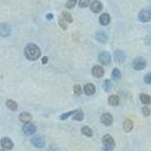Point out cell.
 Wrapping results in <instances>:
<instances>
[{"label":"cell","instance_id":"6da1fadb","mask_svg":"<svg viewBox=\"0 0 151 151\" xmlns=\"http://www.w3.org/2000/svg\"><path fill=\"white\" fill-rule=\"evenodd\" d=\"M24 55L27 59L30 60H35L38 59L41 55L40 48L35 44H29L24 50Z\"/></svg>","mask_w":151,"mask_h":151},{"label":"cell","instance_id":"7a4b0ae2","mask_svg":"<svg viewBox=\"0 0 151 151\" xmlns=\"http://www.w3.org/2000/svg\"><path fill=\"white\" fill-rule=\"evenodd\" d=\"M147 66V62L143 58H137L132 63V67L136 70H142Z\"/></svg>","mask_w":151,"mask_h":151},{"label":"cell","instance_id":"3957f363","mask_svg":"<svg viewBox=\"0 0 151 151\" xmlns=\"http://www.w3.org/2000/svg\"><path fill=\"white\" fill-rule=\"evenodd\" d=\"M22 130L26 135L29 136L33 134L36 132V128L33 124L28 122V123H25V125L23 126Z\"/></svg>","mask_w":151,"mask_h":151},{"label":"cell","instance_id":"277c9868","mask_svg":"<svg viewBox=\"0 0 151 151\" xmlns=\"http://www.w3.org/2000/svg\"><path fill=\"white\" fill-rule=\"evenodd\" d=\"M98 59H99L101 64H103V65H107V64H110V60H111V56H110V54L109 52H103L100 53Z\"/></svg>","mask_w":151,"mask_h":151},{"label":"cell","instance_id":"5b68a950","mask_svg":"<svg viewBox=\"0 0 151 151\" xmlns=\"http://www.w3.org/2000/svg\"><path fill=\"white\" fill-rule=\"evenodd\" d=\"M102 143L104 144V147H106L112 148L113 149L115 147V142L113 140V137L110 135V134H105L102 138Z\"/></svg>","mask_w":151,"mask_h":151},{"label":"cell","instance_id":"8992f818","mask_svg":"<svg viewBox=\"0 0 151 151\" xmlns=\"http://www.w3.org/2000/svg\"><path fill=\"white\" fill-rule=\"evenodd\" d=\"M113 56H114L116 61L119 64H122L125 60V53L121 50H116L114 53H113Z\"/></svg>","mask_w":151,"mask_h":151},{"label":"cell","instance_id":"52a82bcc","mask_svg":"<svg viewBox=\"0 0 151 151\" xmlns=\"http://www.w3.org/2000/svg\"><path fill=\"white\" fill-rule=\"evenodd\" d=\"M138 17H139L140 21L142 22H148L151 20V14L149 11L143 9L138 14Z\"/></svg>","mask_w":151,"mask_h":151},{"label":"cell","instance_id":"ba28073f","mask_svg":"<svg viewBox=\"0 0 151 151\" xmlns=\"http://www.w3.org/2000/svg\"><path fill=\"white\" fill-rule=\"evenodd\" d=\"M11 33V27L6 24H0V36L5 37L9 36Z\"/></svg>","mask_w":151,"mask_h":151},{"label":"cell","instance_id":"9c48e42d","mask_svg":"<svg viewBox=\"0 0 151 151\" xmlns=\"http://www.w3.org/2000/svg\"><path fill=\"white\" fill-rule=\"evenodd\" d=\"M0 144H1V145H2V147L4 149L6 150H11L14 147V144L12 141V140L8 138V137L2 138L1 141H0Z\"/></svg>","mask_w":151,"mask_h":151},{"label":"cell","instance_id":"30bf717a","mask_svg":"<svg viewBox=\"0 0 151 151\" xmlns=\"http://www.w3.org/2000/svg\"><path fill=\"white\" fill-rule=\"evenodd\" d=\"M91 72H92L93 76L97 78L102 77L104 74V70L103 67H101V66H94L92 68Z\"/></svg>","mask_w":151,"mask_h":151},{"label":"cell","instance_id":"8fae6325","mask_svg":"<svg viewBox=\"0 0 151 151\" xmlns=\"http://www.w3.org/2000/svg\"><path fill=\"white\" fill-rule=\"evenodd\" d=\"M31 142L33 144V146L37 148H42L45 145V141L42 137H35L31 140Z\"/></svg>","mask_w":151,"mask_h":151},{"label":"cell","instance_id":"7c38bea8","mask_svg":"<svg viewBox=\"0 0 151 151\" xmlns=\"http://www.w3.org/2000/svg\"><path fill=\"white\" fill-rule=\"evenodd\" d=\"M102 4L98 0H94L91 4V10L94 13H99L102 10Z\"/></svg>","mask_w":151,"mask_h":151},{"label":"cell","instance_id":"4fadbf2b","mask_svg":"<svg viewBox=\"0 0 151 151\" xmlns=\"http://www.w3.org/2000/svg\"><path fill=\"white\" fill-rule=\"evenodd\" d=\"M101 121L105 125H110L113 122V118H112V116L110 115V113H104V114L102 115L101 118Z\"/></svg>","mask_w":151,"mask_h":151},{"label":"cell","instance_id":"5bb4252c","mask_svg":"<svg viewBox=\"0 0 151 151\" xmlns=\"http://www.w3.org/2000/svg\"><path fill=\"white\" fill-rule=\"evenodd\" d=\"M84 92L86 93V95H92L95 92V87L93 84H87L84 86Z\"/></svg>","mask_w":151,"mask_h":151},{"label":"cell","instance_id":"9a60e30c","mask_svg":"<svg viewBox=\"0 0 151 151\" xmlns=\"http://www.w3.org/2000/svg\"><path fill=\"white\" fill-rule=\"evenodd\" d=\"M99 21L101 23V25H107V24H110V17L107 13H104V14H102L100 16Z\"/></svg>","mask_w":151,"mask_h":151},{"label":"cell","instance_id":"2e32d148","mask_svg":"<svg viewBox=\"0 0 151 151\" xmlns=\"http://www.w3.org/2000/svg\"><path fill=\"white\" fill-rule=\"evenodd\" d=\"M20 119L24 123H28L32 119V116L29 113H26V112H23L20 114Z\"/></svg>","mask_w":151,"mask_h":151},{"label":"cell","instance_id":"e0dca14e","mask_svg":"<svg viewBox=\"0 0 151 151\" xmlns=\"http://www.w3.org/2000/svg\"><path fill=\"white\" fill-rule=\"evenodd\" d=\"M96 39L101 43H106L108 40V36L104 32H98L96 34Z\"/></svg>","mask_w":151,"mask_h":151},{"label":"cell","instance_id":"ac0fdd59","mask_svg":"<svg viewBox=\"0 0 151 151\" xmlns=\"http://www.w3.org/2000/svg\"><path fill=\"white\" fill-rule=\"evenodd\" d=\"M108 103L111 106H117L119 104V98L116 95H111L108 98Z\"/></svg>","mask_w":151,"mask_h":151},{"label":"cell","instance_id":"d6986e66","mask_svg":"<svg viewBox=\"0 0 151 151\" xmlns=\"http://www.w3.org/2000/svg\"><path fill=\"white\" fill-rule=\"evenodd\" d=\"M140 99H141V101L144 104H150L151 103V97L148 94H141L140 95Z\"/></svg>","mask_w":151,"mask_h":151},{"label":"cell","instance_id":"ffe728a7","mask_svg":"<svg viewBox=\"0 0 151 151\" xmlns=\"http://www.w3.org/2000/svg\"><path fill=\"white\" fill-rule=\"evenodd\" d=\"M124 130L126 132H129L132 131V129H133V122L131 119H126L124 122L123 125Z\"/></svg>","mask_w":151,"mask_h":151},{"label":"cell","instance_id":"44dd1931","mask_svg":"<svg viewBox=\"0 0 151 151\" xmlns=\"http://www.w3.org/2000/svg\"><path fill=\"white\" fill-rule=\"evenodd\" d=\"M6 105L9 107V109H10L12 111H16L17 110V103L14 101H12V100H8L7 102H6Z\"/></svg>","mask_w":151,"mask_h":151},{"label":"cell","instance_id":"7402d4cb","mask_svg":"<svg viewBox=\"0 0 151 151\" xmlns=\"http://www.w3.org/2000/svg\"><path fill=\"white\" fill-rule=\"evenodd\" d=\"M83 118H84V114H83L82 110H76V112L74 113L73 116V119L74 120L77 121H82Z\"/></svg>","mask_w":151,"mask_h":151},{"label":"cell","instance_id":"603a6c76","mask_svg":"<svg viewBox=\"0 0 151 151\" xmlns=\"http://www.w3.org/2000/svg\"><path fill=\"white\" fill-rule=\"evenodd\" d=\"M82 133L87 137H91L92 136V131L88 126H84L82 128Z\"/></svg>","mask_w":151,"mask_h":151},{"label":"cell","instance_id":"cb8c5ba5","mask_svg":"<svg viewBox=\"0 0 151 151\" xmlns=\"http://www.w3.org/2000/svg\"><path fill=\"white\" fill-rule=\"evenodd\" d=\"M112 78L115 80H117V79H120L121 78V73L119 71V70L117 68L113 69V72H112Z\"/></svg>","mask_w":151,"mask_h":151},{"label":"cell","instance_id":"d4e9b609","mask_svg":"<svg viewBox=\"0 0 151 151\" xmlns=\"http://www.w3.org/2000/svg\"><path fill=\"white\" fill-rule=\"evenodd\" d=\"M112 88V83L110 82V80L109 79H106L104 81V83H103V88L106 91H108L111 89Z\"/></svg>","mask_w":151,"mask_h":151},{"label":"cell","instance_id":"484cf974","mask_svg":"<svg viewBox=\"0 0 151 151\" xmlns=\"http://www.w3.org/2000/svg\"><path fill=\"white\" fill-rule=\"evenodd\" d=\"M62 15H63L64 19L67 21V22H69V23L73 22V17L70 13H68V12H64L63 13H62Z\"/></svg>","mask_w":151,"mask_h":151},{"label":"cell","instance_id":"4316f807","mask_svg":"<svg viewBox=\"0 0 151 151\" xmlns=\"http://www.w3.org/2000/svg\"><path fill=\"white\" fill-rule=\"evenodd\" d=\"M73 91L74 94L76 95V96H79L82 93V89H81V86L79 85H76L73 87Z\"/></svg>","mask_w":151,"mask_h":151},{"label":"cell","instance_id":"83f0119b","mask_svg":"<svg viewBox=\"0 0 151 151\" xmlns=\"http://www.w3.org/2000/svg\"><path fill=\"white\" fill-rule=\"evenodd\" d=\"M90 0H79V5L81 8H86L89 5Z\"/></svg>","mask_w":151,"mask_h":151},{"label":"cell","instance_id":"f1b7e54d","mask_svg":"<svg viewBox=\"0 0 151 151\" xmlns=\"http://www.w3.org/2000/svg\"><path fill=\"white\" fill-rule=\"evenodd\" d=\"M76 112V110H73V111H70V112H68V113H64V114H62L61 116H60V119H66L69 118V117L72 114H74V113Z\"/></svg>","mask_w":151,"mask_h":151},{"label":"cell","instance_id":"f546056e","mask_svg":"<svg viewBox=\"0 0 151 151\" xmlns=\"http://www.w3.org/2000/svg\"><path fill=\"white\" fill-rule=\"evenodd\" d=\"M76 0H68L66 4V7L67 9H73L76 5Z\"/></svg>","mask_w":151,"mask_h":151},{"label":"cell","instance_id":"4dcf8cb0","mask_svg":"<svg viewBox=\"0 0 151 151\" xmlns=\"http://www.w3.org/2000/svg\"><path fill=\"white\" fill-rule=\"evenodd\" d=\"M142 113L145 116H148L150 115V110L148 106H144L142 109Z\"/></svg>","mask_w":151,"mask_h":151},{"label":"cell","instance_id":"1f68e13d","mask_svg":"<svg viewBox=\"0 0 151 151\" xmlns=\"http://www.w3.org/2000/svg\"><path fill=\"white\" fill-rule=\"evenodd\" d=\"M144 82L147 84H151V73H149L144 76Z\"/></svg>","mask_w":151,"mask_h":151},{"label":"cell","instance_id":"d6a6232c","mask_svg":"<svg viewBox=\"0 0 151 151\" xmlns=\"http://www.w3.org/2000/svg\"><path fill=\"white\" fill-rule=\"evenodd\" d=\"M59 24H60V26L61 27V28H63L64 29H67V25H66V24L64 23V21H63V20H61V19L59 20Z\"/></svg>","mask_w":151,"mask_h":151},{"label":"cell","instance_id":"836d02e7","mask_svg":"<svg viewBox=\"0 0 151 151\" xmlns=\"http://www.w3.org/2000/svg\"><path fill=\"white\" fill-rule=\"evenodd\" d=\"M42 62L43 64H47V62H48V58H47L46 56L44 57V58H43L42 59Z\"/></svg>","mask_w":151,"mask_h":151},{"label":"cell","instance_id":"e575fe53","mask_svg":"<svg viewBox=\"0 0 151 151\" xmlns=\"http://www.w3.org/2000/svg\"><path fill=\"white\" fill-rule=\"evenodd\" d=\"M102 151H113V149H112V148H109V147H104Z\"/></svg>","mask_w":151,"mask_h":151},{"label":"cell","instance_id":"d590c367","mask_svg":"<svg viewBox=\"0 0 151 151\" xmlns=\"http://www.w3.org/2000/svg\"><path fill=\"white\" fill-rule=\"evenodd\" d=\"M46 17H47V19H48V20H52V19L53 18V14H47Z\"/></svg>","mask_w":151,"mask_h":151},{"label":"cell","instance_id":"8d00e7d4","mask_svg":"<svg viewBox=\"0 0 151 151\" xmlns=\"http://www.w3.org/2000/svg\"><path fill=\"white\" fill-rule=\"evenodd\" d=\"M49 151H59V150H58V148H57V147H52L50 148Z\"/></svg>","mask_w":151,"mask_h":151},{"label":"cell","instance_id":"74e56055","mask_svg":"<svg viewBox=\"0 0 151 151\" xmlns=\"http://www.w3.org/2000/svg\"><path fill=\"white\" fill-rule=\"evenodd\" d=\"M149 12H150V14H151V6L150 7V9H149Z\"/></svg>","mask_w":151,"mask_h":151},{"label":"cell","instance_id":"f35d334b","mask_svg":"<svg viewBox=\"0 0 151 151\" xmlns=\"http://www.w3.org/2000/svg\"><path fill=\"white\" fill-rule=\"evenodd\" d=\"M0 151H5V150H3V149H0Z\"/></svg>","mask_w":151,"mask_h":151}]
</instances>
